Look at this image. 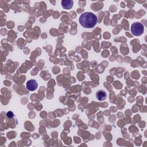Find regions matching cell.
I'll use <instances>...</instances> for the list:
<instances>
[{"label":"cell","mask_w":147,"mask_h":147,"mask_svg":"<svg viewBox=\"0 0 147 147\" xmlns=\"http://www.w3.org/2000/svg\"><path fill=\"white\" fill-rule=\"evenodd\" d=\"M79 21L83 28H92L98 23V17L93 13L85 12L80 15Z\"/></svg>","instance_id":"cell-1"},{"label":"cell","mask_w":147,"mask_h":147,"mask_svg":"<svg viewBox=\"0 0 147 147\" xmlns=\"http://www.w3.org/2000/svg\"><path fill=\"white\" fill-rule=\"evenodd\" d=\"M144 26L142 24L139 22L133 23L131 26V32L136 36H141L144 33Z\"/></svg>","instance_id":"cell-2"},{"label":"cell","mask_w":147,"mask_h":147,"mask_svg":"<svg viewBox=\"0 0 147 147\" xmlns=\"http://www.w3.org/2000/svg\"><path fill=\"white\" fill-rule=\"evenodd\" d=\"M38 83L34 79H30L26 82V88L29 91H34L37 88Z\"/></svg>","instance_id":"cell-3"},{"label":"cell","mask_w":147,"mask_h":147,"mask_svg":"<svg viewBox=\"0 0 147 147\" xmlns=\"http://www.w3.org/2000/svg\"><path fill=\"white\" fill-rule=\"evenodd\" d=\"M61 5L63 9L69 10L72 7L74 1L72 0H62L61 2Z\"/></svg>","instance_id":"cell-4"},{"label":"cell","mask_w":147,"mask_h":147,"mask_svg":"<svg viewBox=\"0 0 147 147\" xmlns=\"http://www.w3.org/2000/svg\"><path fill=\"white\" fill-rule=\"evenodd\" d=\"M106 97H107V94L104 90H100L96 92V98L98 100L103 101L106 99Z\"/></svg>","instance_id":"cell-5"}]
</instances>
